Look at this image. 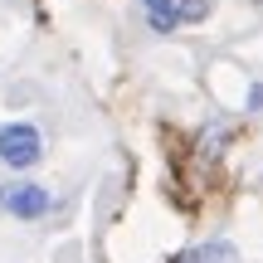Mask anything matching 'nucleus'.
I'll use <instances>...</instances> for the list:
<instances>
[{"label":"nucleus","instance_id":"nucleus-1","mask_svg":"<svg viewBox=\"0 0 263 263\" xmlns=\"http://www.w3.org/2000/svg\"><path fill=\"white\" fill-rule=\"evenodd\" d=\"M39 156H44V137H39L34 122H5L0 127V166L29 171Z\"/></svg>","mask_w":263,"mask_h":263},{"label":"nucleus","instance_id":"nucleus-2","mask_svg":"<svg viewBox=\"0 0 263 263\" xmlns=\"http://www.w3.org/2000/svg\"><path fill=\"white\" fill-rule=\"evenodd\" d=\"M0 210H10L15 219H44L54 210V195L34 180H10V185H0Z\"/></svg>","mask_w":263,"mask_h":263},{"label":"nucleus","instance_id":"nucleus-3","mask_svg":"<svg viewBox=\"0 0 263 263\" xmlns=\"http://www.w3.org/2000/svg\"><path fill=\"white\" fill-rule=\"evenodd\" d=\"M141 5H146V20L156 34H171L180 25V0H141Z\"/></svg>","mask_w":263,"mask_h":263},{"label":"nucleus","instance_id":"nucleus-4","mask_svg":"<svg viewBox=\"0 0 263 263\" xmlns=\"http://www.w3.org/2000/svg\"><path fill=\"white\" fill-rule=\"evenodd\" d=\"M176 263H239V254H234V244H200V249H190V254H180Z\"/></svg>","mask_w":263,"mask_h":263},{"label":"nucleus","instance_id":"nucleus-5","mask_svg":"<svg viewBox=\"0 0 263 263\" xmlns=\"http://www.w3.org/2000/svg\"><path fill=\"white\" fill-rule=\"evenodd\" d=\"M205 0H180V25H195V20H205Z\"/></svg>","mask_w":263,"mask_h":263},{"label":"nucleus","instance_id":"nucleus-6","mask_svg":"<svg viewBox=\"0 0 263 263\" xmlns=\"http://www.w3.org/2000/svg\"><path fill=\"white\" fill-rule=\"evenodd\" d=\"M249 103H254L258 112H263V83H254V88H249Z\"/></svg>","mask_w":263,"mask_h":263}]
</instances>
